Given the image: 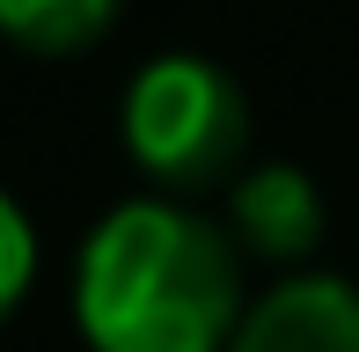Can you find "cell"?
Wrapping results in <instances>:
<instances>
[{"mask_svg": "<svg viewBox=\"0 0 359 352\" xmlns=\"http://www.w3.org/2000/svg\"><path fill=\"white\" fill-rule=\"evenodd\" d=\"M227 352H359V286L352 279H279L242 316Z\"/></svg>", "mask_w": 359, "mask_h": 352, "instance_id": "3", "label": "cell"}, {"mask_svg": "<svg viewBox=\"0 0 359 352\" xmlns=\"http://www.w3.org/2000/svg\"><path fill=\"white\" fill-rule=\"evenodd\" d=\"M125 147L161 184H213L242 147V95L191 52L147 59L125 88Z\"/></svg>", "mask_w": 359, "mask_h": 352, "instance_id": "2", "label": "cell"}, {"mask_svg": "<svg viewBox=\"0 0 359 352\" xmlns=\"http://www.w3.org/2000/svg\"><path fill=\"white\" fill-rule=\"evenodd\" d=\"M118 0H0V37H15L22 52H81L88 37H103Z\"/></svg>", "mask_w": 359, "mask_h": 352, "instance_id": "5", "label": "cell"}, {"mask_svg": "<svg viewBox=\"0 0 359 352\" xmlns=\"http://www.w3.org/2000/svg\"><path fill=\"white\" fill-rule=\"evenodd\" d=\"M235 228L264 257H301L323 235V198L293 162H264V169H250L235 184Z\"/></svg>", "mask_w": 359, "mask_h": 352, "instance_id": "4", "label": "cell"}, {"mask_svg": "<svg viewBox=\"0 0 359 352\" xmlns=\"http://www.w3.org/2000/svg\"><path fill=\"white\" fill-rule=\"evenodd\" d=\"M235 250L213 220L133 198L81 243L74 323L95 352H220L235 345Z\"/></svg>", "mask_w": 359, "mask_h": 352, "instance_id": "1", "label": "cell"}, {"mask_svg": "<svg viewBox=\"0 0 359 352\" xmlns=\"http://www.w3.org/2000/svg\"><path fill=\"white\" fill-rule=\"evenodd\" d=\"M29 271H37V235H29V220H22V205L0 191V316L22 301V286H29Z\"/></svg>", "mask_w": 359, "mask_h": 352, "instance_id": "6", "label": "cell"}]
</instances>
